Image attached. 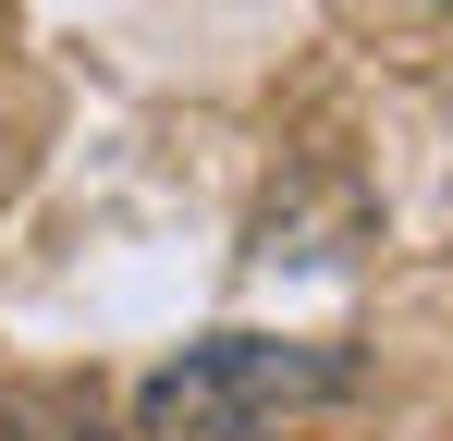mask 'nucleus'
Masks as SVG:
<instances>
[{"label": "nucleus", "instance_id": "nucleus-1", "mask_svg": "<svg viewBox=\"0 0 453 441\" xmlns=\"http://www.w3.org/2000/svg\"><path fill=\"white\" fill-rule=\"evenodd\" d=\"M356 392V356L343 344H282V331H221V344H184V356L159 368L148 392H135V417L148 441H270L319 417V405H343Z\"/></svg>", "mask_w": 453, "mask_h": 441}]
</instances>
